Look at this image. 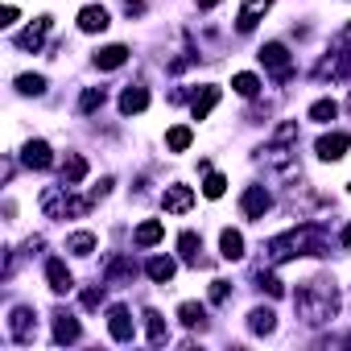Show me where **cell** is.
<instances>
[{
  "label": "cell",
  "instance_id": "cell-5",
  "mask_svg": "<svg viewBox=\"0 0 351 351\" xmlns=\"http://www.w3.org/2000/svg\"><path fill=\"white\" fill-rule=\"evenodd\" d=\"M351 75V25H343V34L335 38V46L326 50V58L314 66V79L326 83V79H347Z\"/></svg>",
  "mask_w": 351,
  "mask_h": 351
},
{
  "label": "cell",
  "instance_id": "cell-31",
  "mask_svg": "<svg viewBox=\"0 0 351 351\" xmlns=\"http://www.w3.org/2000/svg\"><path fill=\"white\" fill-rule=\"evenodd\" d=\"M95 244H99V240H95L91 232H71V236H66V252H75V256H91Z\"/></svg>",
  "mask_w": 351,
  "mask_h": 351
},
{
  "label": "cell",
  "instance_id": "cell-10",
  "mask_svg": "<svg viewBox=\"0 0 351 351\" xmlns=\"http://www.w3.org/2000/svg\"><path fill=\"white\" fill-rule=\"evenodd\" d=\"M161 207H165L169 215H186V211L195 207V191H191V186H182V182H173V186H165Z\"/></svg>",
  "mask_w": 351,
  "mask_h": 351
},
{
  "label": "cell",
  "instance_id": "cell-33",
  "mask_svg": "<svg viewBox=\"0 0 351 351\" xmlns=\"http://www.w3.org/2000/svg\"><path fill=\"white\" fill-rule=\"evenodd\" d=\"M104 99H108V91H104V87H87V91L79 95V112H83V116H91V112H99V108H104Z\"/></svg>",
  "mask_w": 351,
  "mask_h": 351
},
{
  "label": "cell",
  "instance_id": "cell-11",
  "mask_svg": "<svg viewBox=\"0 0 351 351\" xmlns=\"http://www.w3.org/2000/svg\"><path fill=\"white\" fill-rule=\"evenodd\" d=\"M269 207H273V195H269L265 186H248V191L240 195V211H244L248 219H265Z\"/></svg>",
  "mask_w": 351,
  "mask_h": 351
},
{
  "label": "cell",
  "instance_id": "cell-40",
  "mask_svg": "<svg viewBox=\"0 0 351 351\" xmlns=\"http://www.w3.org/2000/svg\"><path fill=\"white\" fill-rule=\"evenodd\" d=\"M120 5H124L128 17H141V13H145V0H120Z\"/></svg>",
  "mask_w": 351,
  "mask_h": 351
},
{
  "label": "cell",
  "instance_id": "cell-45",
  "mask_svg": "<svg viewBox=\"0 0 351 351\" xmlns=\"http://www.w3.org/2000/svg\"><path fill=\"white\" fill-rule=\"evenodd\" d=\"M347 108H351V95H347Z\"/></svg>",
  "mask_w": 351,
  "mask_h": 351
},
{
  "label": "cell",
  "instance_id": "cell-15",
  "mask_svg": "<svg viewBox=\"0 0 351 351\" xmlns=\"http://www.w3.org/2000/svg\"><path fill=\"white\" fill-rule=\"evenodd\" d=\"M269 9H273V0H244V5H240V17H236V29H240V34H252L256 21H261Z\"/></svg>",
  "mask_w": 351,
  "mask_h": 351
},
{
  "label": "cell",
  "instance_id": "cell-19",
  "mask_svg": "<svg viewBox=\"0 0 351 351\" xmlns=\"http://www.w3.org/2000/svg\"><path fill=\"white\" fill-rule=\"evenodd\" d=\"M145 108H149V91H145L141 83H132V87L120 91V112H124V116H141Z\"/></svg>",
  "mask_w": 351,
  "mask_h": 351
},
{
  "label": "cell",
  "instance_id": "cell-26",
  "mask_svg": "<svg viewBox=\"0 0 351 351\" xmlns=\"http://www.w3.org/2000/svg\"><path fill=\"white\" fill-rule=\"evenodd\" d=\"M83 178H87V161L79 153H66V161H62V182L66 186H79Z\"/></svg>",
  "mask_w": 351,
  "mask_h": 351
},
{
  "label": "cell",
  "instance_id": "cell-36",
  "mask_svg": "<svg viewBox=\"0 0 351 351\" xmlns=\"http://www.w3.org/2000/svg\"><path fill=\"white\" fill-rule=\"evenodd\" d=\"M17 91L21 95H46V79L42 75H17Z\"/></svg>",
  "mask_w": 351,
  "mask_h": 351
},
{
  "label": "cell",
  "instance_id": "cell-30",
  "mask_svg": "<svg viewBox=\"0 0 351 351\" xmlns=\"http://www.w3.org/2000/svg\"><path fill=\"white\" fill-rule=\"evenodd\" d=\"M145 330H149V343H153V347H161V343L169 339V326H165V318H161L157 310H145Z\"/></svg>",
  "mask_w": 351,
  "mask_h": 351
},
{
  "label": "cell",
  "instance_id": "cell-12",
  "mask_svg": "<svg viewBox=\"0 0 351 351\" xmlns=\"http://www.w3.org/2000/svg\"><path fill=\"white\" fill-rule=\"evenodd\" d=\"M136 277V261L132 256H112L104 265V285H132Z\"/></svg>",
  "mask_w": 351,
  "mask_h": 351
},
{
  "label": "cell",
  "instance_id": "cell-28",
  "mask_svg": "<svg viewBox=\"0 0 351 351\" xmlns=\"http://www.w3.org/2000/svg\"><path fill=\"white\" fill-rule=\"evenodd\" d=\"M178 318H182V326L203 330V326H207V306H199V302H182V306H178Z\"/></svg>",
  "mask_w": 351,
  "mask_h": 351
},
{
  "label": "cell",
  "instance_id": "cell-8",
  "mask_svg": "<svg viewBox=\"0 0 351 351\" xmlns=\"http://www.w3.org/2000/svg\"><path fill=\"white\" fill-rule=\"evenodd\" d=\"M9 335H13L17 343H34V335H38V314H34L29 306H13V314H9Z\"/></svg>",
  "mask_w": 351,
  "mask_h": 351
},
{
  "label": "cell",
  "instance_id": "cell-7",
  "mask_svg": "<svg viewBox=\"0 0 351 351\" xmlns=\"http://www.w3.org/2000/svg\"><path fill=\"white\" fill-rule=\"evenodd\" d=\"M50 29H54V17H50V13H46V17H34V21L13 38V46H17V50H25V54H38V50L46 46Z\"/></svg>",
  "mask_w": 351,
  "mask_h": 351
},
{
  "label": "cell",
  "instance_id": "cell-24",
  "mask_svg": "<svg viewBox=\"0 0 351 351\" xmlns=\"http://www.w3.org/2000/svg\"><path fill=\"white\" fill-rule=\"evenodd\" d=\"M161 236H165V223H161V219H145V223L132 232V240H136L141 248H153V244H161Z\"/></svg>",
  "mask_w": 351,
  "mask_h": 351
},
{
  "label": "cell",
  "instance_id": "cell-9",
  "mask_svg": "<svg viewBox=\"0 0 351 351\" xmlns=\"http://www.w3.org/2000/svg\"><path fill=\"white\" fill-rule=\"evenodd\" d=\"M108 335L116 343H132L136 339V322H132L128 306H108Z\"/></svg>",
  "mask_w": 351,
  "mask_h": 351
},
{
  "label": "cell",
  "instance_id": "cell-21",
  "mask_svg": "<svg viewBox=\"0 0 351 351\" xmlns=\"http://www.w3.org/2000/svg\"><path fill=\"white\" fill-rule=\"evenodd\" d=\"M219 256L223 261H244V236L236 228H223L219 232Z\"/></svg>",
  "mask_w": 351,
  "mask_h": 351
},
{
  "label": "cell",
  "instance_id": "cell-44",
  "mask_svg": "<svg viewBox=\"0 0 351 351\" xmlns=\"http://www.w3.org/2000/svg\"><path fill=\"white\" fill-rule=\"evenodd\" d=\"M219 5V0H199V9H215Z\"/></svg>",
  "mask_w": 351,
  "mask_h": 351
},
{
  "label": "cell",
  "instance_id": "cell-38",
  "mask_svg": "<svg viewBox=\"0 0 351 351\" xmlns=\"http://www.w3.org/2000/svg\"><path fill=\"white\" fill-rule=\"evenodd\" d=\"M99 306H104V285L83 289V310H99Z\"/></svg>",
  "mask_w": 351,
  "mask_h": 351
},
{
  "label": "cell",
  "instance_id": "cell-32",
  "mask_svg": "<svg viewBox=\"0 0 351 351\" xmlns=\"http://www.w3.org/2000/svg\"><path fill=\"white\" fill-rule=\"evenodd\" d=\"M232 91H236V95H244V99H256V95H261V79H256V75H248V71H240V75L232 79Z\"/></svg>",
  "mask_w": 351,
  "mask_h": 351
},
{
  "label": "cell",
  "instance_id": "cell-17",
  "mask_svg": "<svg viewBox=\"0 0 351 351\" xmlns=\"http://www.w3.org/2000/svg\"><path fill=\"white\" fill-rule=\"evenodd\" d=\"M21 161H25V169H50V165H54V153H50L46 141H29V145L21 149Z\"/></svg>",
  "mask_w": 351,
  "mask_h": 351
},
{
  "label": "cell",
  "instance_id": "cell-34",
  "mask_svg": "<svg viewBox=\"0 0 351 351\" xmlns=\"http://www.w3.org/2000/svg\"><path fill=\"white\" fill-rule=\"evenodd\" d=\"M335 116H339V104H335V99H314V104H310V120L330 124Z\"/></svg>",
  "mask_w": 351,
  "mask_h": 351
},
{
  "label": "cell",
  "instance_id": "cell-37",
  "mask_svg": "<svg viewBox=\"0 0 351 351\" xmlns=\"http://www.w3.org/2000/svg\"><path fill=\"white\" fill-rule=\"evenodd\" d=\"M223 191H228V178H223V173H207L203 195H207V199H223Z\"/></svg>",
  "mask_w": 351,
  "mask_h": 351
},
{
  "label": "cell",
  "instance_id": "cell-43",
  "mask_svg": "<svg viewBox=\"0 0 351 351\" xmlns=\"http://www.w3.org/2000/svg\"><path fill=\"white\" fill-rule=\"evenodd\" d=\"M339 244H343V248H351V223L343 228V236H339Z\"/></svg>",
  "mask_w": 351,
  "mask_h": 351
},
{
  "label": "cell",
  "instance_id": "cell-1",
  "mask_svg": "<svg viewBox=\"0 0 351 351\" xmlns=\"http://www.w3.org/2000/svg\"><path fill=\"white\" fill-rule=\"evenodd\" d=\"M298 256H330V244H326V228L322 223H298L281 236H273L265 244V261L269 265H281V261H298Z\"/></svg>",
  "mask_w": 351,
  "mask_h": 351
},
{
  "label": "cell",
  "instance_id": "cell-35",
  "mask_svg": "<svg viewBox=\"0 0 351 351\" xmlns=\"http://www.w3.org/2000/svg\"><path fill=\"white\" fill-rule=\"evenodd\" d=\"M252 281H256V289H265L269 298H281V293H285V285H281L269 269H256V273H252Z\"/></svg>",
  "mask_w": 351,
  "mask_h": 351
},
{
  "label": "cell",
  "instance_id": "cell-14",
  "mask_svg": "<svg viewBox=\"0 0 351 351\" xmlns=\"http://www.w3.org/2000/svg\"><path fill=\"white\" fill-rule=\"evenodd\" d=\"M79 339H83L79 318H75V314H66V310H54V343H58V347H66V343H79Z\"/></svg>",
  "mask_w": 351,
  "mask_h": 351
},
{
  "label": "cell",
  "instance_id": "cell-4",
  "mask_svg": "<svg viewBox=\"0 0 351 351\" xmlns=\"http://www.w3.org/2000/svg\"><path fill=\"white\" fill-rule=\"evenodd\" d=\"M91 207H95V195L79 199V195H71V186H66V182H62V186H46V191H42V211H46L50 219H83Z\"/></svg>",
  "mask_w": 351,
  "mask_h": 351
},
{
  "label": "cell",
  "instance_id": "cell-20",
  "mask_svg": "<svg viewBox=\"0 0 351 351\" xmlns=\"http://www.w3.org/2000/svg\"><path fill=\"white\" fill-rule=\"evenodd\" d=\"M215 104H219V87H215V83L199 87V91H195V99H191V112H195V120H207V116L215 112Z\"/></svg>",
  "mask_w": 351,
  "mask_h": 351
},
{
  "label": "cell",
  "instance_id": "cell-18",
  "mask_svg": "<svg viewBox=\"0 0 351 351\" xmlns=\"http://www.w3.org/2000/svg\"><path fill=\"white\" fill-rule=\"evenodd\" d=\"M46 281H50V289L54 293H71L75 289V277H71V269H66V261H46Z\"/></svg>",
  "mask_w": 351,
  "mask_h": 351
},
{
  "label": "cell",
  "instance_id": "cell-25",
  "mask_svg": "<svg viewBox=\"0 0 351 351\" xmlns=\"http://www.w3.org/2000/svg\"><path fill=\"white\" fill-rule=\"evenodd\" d=\"M145 273H149V277H153L157 285H165V281H169L173 273H178V261H173V256H153V261L145 265Z\"/></svg>",
  "mask_w": 351,
  "mask_h": 351
},
{
  "label": "cell",
  "instance_id": "cell-22",
  "mask_svg": "<svg viewBox=\"0 0 351 351\" xmlns=\"http://www.w3.org/2000/svg\"><path fill=\"white\" fill-rule=\"evenodd\" d=\"M128 62V46H104V50H95V66L99 71H116V66H124Z\"/></svg>",
  "mask_w": 351,
  "mask_h": 351
},
{
  "label": "cell",
  "instance_id": "cell-39",
  "mask_svg": "<svg viewBox=\"0 0 351 351\" xmlns=\"http://www.w3.org/2000/svg\"><path fill=\"white\" fill-rule=\"evenodd\" d=\"M228 298H232V281H211V302L223 306Z\"/></svg>",
  "mask_w": 351,
  "mask_h": 351
},
{
  "label": "cell",
  "instance_id": "cell-23",
  "mask_svg": "<svg viewBox=\"0 0 351 351\" xmlns=\"http://www.w3.org/2000/svg\"><path fill=\"white\" fill-rule=\"evenodd\" d=\"M248 330H252V335H273V330H277V314H273L269 306L248 310Z\"/></svg>",
  "mask_w": 351,
  "mask_h": 351
},
{
  "label": "cell",
  "instance_id": "cell-27",
  "mask_svg": "<svg viewBox=\"0 0 351 351\" xmlns=\"http://www.w3.org/2000/svg\"><path fill=\"white\" fill-rule=\"evenodd\" d=\"M178 252H182L186 265H203V240H199L195 232H182V236H178Z\"/></svg>",
  "mask_w": 351,
  "mask_h": 351
},
{
  "label": "cell",
  "instance_id": "cell-29",
  "mask_svg": "<svg viewBox=\"0 0 351 351\" xmlns=\"http://www.w3.org/2000/svg\"><path fill=\"white\" fill-rule=\"evenodd\" d=\"M191 141H195V132H191L186 124H173V128L165 132V149H169V153H186Z\"/></svg>",
  "mask_w": 351,
  "mask_h": 351
},
{
  "label": "cell",
  "instance_id": "cell-13",
  "mask_svg": "<svg viewBox=\"0 0 351 351\" xmlns=\"http://www.w3.org/2000/svg\"><path fill=\"white\" fill-rule=\"evenodd\" d=\"M347 149H351V136H347V132H322L318 145H314V153H318L322 161H339Z\"/></svg>",
  "mask_w": 351,
  "mask_h": 351
},
{
  "label": "cell",
  "instance_id": "cell-2",
  "mask_svg": "<svg viewBox=\"0 0 351 351\" xmlns=\"http://www.w3.org/2000/svg\"><path fill=\"white\" fill-rule=\"evenodd\" d=\"M339 306H343V298H339V285H335L330 277H310V281H302L298 293H293V310H298V318H302L306 326L330 322V318L339 314Z\"/></svg>",
  "mask_w": 351,
  "mask_h": 351
},
{
  "label": "cell",
  "instance_id": "cell-41",
  "mask_svg": "<svg viewBox=\"0 0 351 351\" xmlns=\"http://www.w3.org/2000/svg\"><path fill=\"white\" fill-rule=\"evenodd\" d=\"M17 21V9L13 5H5V13H0V25H13Z\"/></svg>",
  "mask_w": 351,
  "mask_h": 351
},
{
  "label": "cell",
  "instance_id": "cell-3",
  "mask_svg": "<svg viewBox=\"0 0 351 351\" xmlns=\"http://www.w3.org/2000/svg\"><path fill=\"white\" fill-rule=\"evenodd\" d=\"M256 157H261L273 173H281V178H298V173H302V165H298V124H293V120L277 124L273 141H269Z\"/></svg>",
  "mask_w": 351,
  "mask_h": 351
},
{
  "label": "cell",
  "instance_id": "cell-42",
  "mask_svg": "<svg viewBox=\"0 0 351 351\" xmlns=\"http://www.w3.org/2000/svg\"><path fill=\"white\" fill-rule=\"evenodd\" d=\"M108 191H112V178H104V182H99V186H95V191H91V195H95V203H99V199H104V195H108Z\"/></svg>",
  "mask_w": 351,
  "mask_h": 351
},
{
  "label": "cell",
  "instance_id": "cell-16",
  "mask_svg": "<svg viewBox=\"0 0 351 351\" xmlns=\"http://www.w3.org/2000/svg\"><path fill=\"white\" fill-rule=\"evenodd\" d=\"M108 25H112V17H108L104 5H87V9H79V29H83V34H104Z\"/></svg>",
  "mask_w": 351,
  "mask_h": 351
},
{
  "label": "cell",
  "instance_id": "cell-6",
  "mask_svg": "<svg viewBox=\"0 0 351 351\" xmlns=\"http://www.w3.org/2000/svg\"><path fill=\"white\" fill-rule=\"evenodd\" d=\"M256 58H261V66H265L277 83H289V79H293V62H289V50H285L281 42H265Z\"/></svg>",
  "mask_w": 351,
  "mask_h": 351
}]
</instances>
